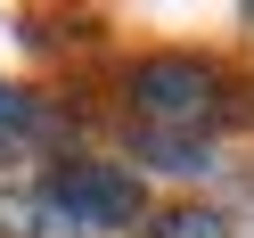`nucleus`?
<instances>
[{"label": "nucleus", "instance_id": "obj_7", "mask_svg": "<svg viewBox=\"0 0 254 238\" xmlns=\"http://www.w3.org/2000/svg\"><path fill=\"white\" fill-rule=\"evenodd\" d=\"M246 17H254V8H246Z\"/></svg>", "mask_w": 254, "mask_h": 238}, {"label": "nucleus", "instance_id": "obj_3", "mask_svg": "<svg viewBox=\"0 0 254 238\" xmlns=\"http://www.w3.org/2000/svg\"><path fill=\"white\" fill-rule=\"evenodd\" d=\"M148 238H230V222H221L213 205H172V214L148 222Z\"/></svg>", "mask_w": 254, "mask_h": 238}, {"label": "nucleus", "instance_id": "obj_4", "mask_svg": "<svg viewBox=\"0 0 254 238\" xmlns=\"http://www.w3.org/2000/svg\"><path fill=\"white\" fill-rule=\"evenodd\" d=\"M41 132H50V115H41L25 90L0 82V140H8V148H25V140H41Z\"/></svg>", "mask_w": 254, "mask_h": 238}, {"label": "nucleus", "instance_id": "obj_6", "mask_svg": "<svg viewBox=\"0 0 254 238\" xmlns=\"http://www.w3.org/2000/svg\"><path fill=\"white\" fill-rule=\"evenodd\" d=\"M0 156H8V140H0Z\"/></svg>", "mask_w": 254, "mask_h": 238}, {"label": "nucleus", "instance_id": "obj_5", "mask_svg": "<svg viewBox=\"0 0 254 238\" xmlns=\"http://www.w3.org/2000/svg\"><path fill=\"white\" fill-rule=\"evenodd\" d=\"M139 148H148V164H164V172H205L213 164V156H205V140H139Z\"/></svg>", "mask_w": 254, "mask_h": 238}, {"label": "nucleus", "instance_id": "obj_2", "mask_svg": "<svg viewBox=\"0 0 254 238\" xmlns=\"http://www.w3.org/2000/svg\"><path fill=\"white\" fill-rule=\"evenodd\" d=\"M41 205H50L74 238L82 230H123V222H139V172L99 164V156H66V164H50V181H41Z\"/></svg>", "mask_w": 254, "mask_h": 238}, {"label": "nucleus", "instance_id": "obj_1", "mask_svg": "<svg viewBox=\"0 0 254 238\" xmlns=\"http://www.w3.org/2000/svg\"><path fill=\"white\" fill-rule=\"evenodd\" d=\"M131 115L156 140H205L230 115V74L205 58H139L131 66Z\"/></svg>", "mask_w": 254, "mask_h": 238}]
</instances>
